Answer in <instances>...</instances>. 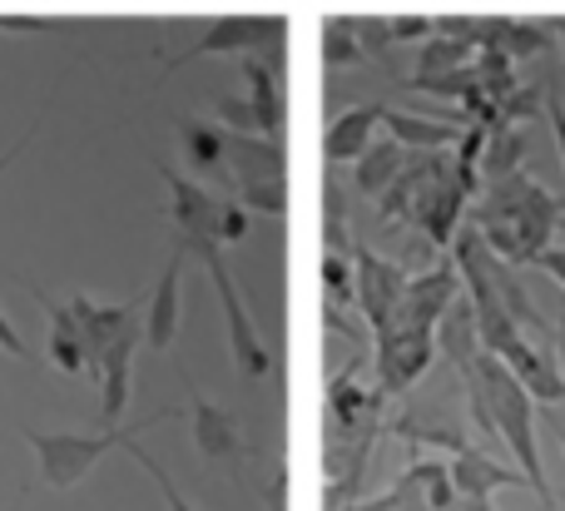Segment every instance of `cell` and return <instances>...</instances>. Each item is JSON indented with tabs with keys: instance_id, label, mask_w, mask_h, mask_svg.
I'll return each instance as SVG.
<instances>
[{
	"instance_id": "8fae6325",
	"label": "cell",
	"mask_w": 565,
	"mask_h": 511,
	"mask_svg": "<svg viewBox=\"0 0 565 511\" xmlns=\"http://www.w3.org/2000/svg\"><path fill=\"white\" fill-rule=\"evenodd\" d=\"M457 502V487H451L447 462H412L397 482L382 497H367V502H352L348 511H447Z\"/></svg>"
},
{
	"instance_id": "44dd1931",
	"label": "cell",
	"mask_w": 565,
	"mask_h": 511,
	"mask_svg": "<svg viewBox=\"0 0 565 511\" xmlns=\"http://www.w3.org/2000/svg\"><path fill=\"white\" fill-rule=\"evenodd\" d=\"M179 149L194 174H228V129L204 119H179Z\"/></svg>"
},
{
	"instance_id": "8992f818",
	"label": "cell",
	"mask_w": 565,
	"mask_h": 511,
	"mask_svg": "<svg viewBox=\"0 0 565 511\" xmlns=\"http://www.w3.org/2000/svg\"><path fill=\"white\" fill-rule=\"evenodd\" d=\"M437 363V333L431 328H382L372 333V387L387 403L407 397Z\"/></svg>"
},
{
	"instance_id": "83f0119b",
	"label": "cell",
	"mask_w": 565,
	"mask_h": 511,
	"mask_svg": "<svg viewBox=\"0 0 565 511\" xmlns=\"http://www.w3.org/2000/svg\"><path fill=\"white\" fill-rule=\"evenodd\" d=\"M447 511H497V502L491 497H457Z\"/></svg>"
},
{
	"instance_id": "d4e9b609",
	"label": "cell",
	"mask_w": 565,
	"mask_h": 511,
	"mask_svg": "<svg viewBox=\"0 0 565 511\" xmlns=\"http://www.w3.org/2000/svg\"><path fill=\"white\" fill-rule=\"evenodd\" d=\"M536 268L546 278H556V284L565 288V244H551V248H541L536 254Z\"/></svg>"
},
{
	"instance_id": "4316f807",
	"label": "cell",
	"mask_w": 565,
	"mask_h": 511,
	"mask_svg": "<svg viewBox=\"0 0 565 511\" xmlns=\"http://www.w3.org/2000/svg\"><path fill=\"white\" fill-rule=\"evenodd\" d=\"M30 139H35V129H25V135H20V139H15V145H10V149H6V155H0V174H6V169H10V164H15V159H20V155H25V149H30Z\"/></svg>"
},
{
	"instance_id": "3957f363",
	"label": "cell",
	"mask_w": 565,
	"mask_h": 511,
	"mask_svg": "<svg viewBox=\"0 0 565 511\" xmlns=\"http://www.w3.org/2000/svg\"><path fill=\"white\" fill-rule=\"evenodd\" d=\"M169 417H174V407L145 417V423L105 427V433H95V437H79V433H35V427H25V443H30V453H35L45 487H55V492H70V487L85 482V477L95 472V467L105 462L115 447H129L139 433H149L154 423H169Z\"/></svg>"
},
{
	"instance_id": "f1b7e54d",
	"label": "cell",
	"mask_w": 565,
	"mask_h": 511,
	"mask_svg": "<svg viewBox=\"0 0 565 511\" xmlns=\"http://www.w3.org/2000/svg\"><path fill=\"white\" fill-rule=\"evenodd\" d=\"M50 20H35V15H15V20H0V30H45Z\"/></svg>"
},
{
	"instance_id": "5b68a950",
	"label": "cell",
	"mask_w": 565,
	"mask_h": 511,
	"mask_svg": "<svg viewBox=\"0 0 565 511\" xmlns=\"http://www.w3.org/2000/svg\"><path fill=\"white\" fill-rule=\"evenodd\" d=\"M189 258H194V264L204 268V274H209V288L218 294V308H224V328H228V353H234V368H238L244 377H268V368H274V353H268L264 333H258L254 313H248L244 294H238L234 274H228L224 248H218V244H204V248H194Z\"/></svg>"
},
{
	"instance_id": "f546056e",
	"label": "cell",
	"mask_w": 565,
	"mask_h": 511,
	"mask_svg": "<svg viewBox=\"0 0 565 511\" xmlns=\"http://www.w3.org/2000/svg\"><path fill=\"white\" fill-rule=\"evenodd\" d=\"M551 348H556V363H561V373H565V328H561L556 338H551Z\"/></svg>"
},
{
	"instance_id": "30bf717a",
	"label": "cell",
	"mask_w": 565,
	"mask_h": 511,
	"mask_svg": "<svg viewBox=\"0 0 565 511\" xmlns=\"http://www.w3.org/2000/svg\"><path fill=\"white\" fill-rule=\"evenodd\" d=\"M352 288H358V308H362V318H367V328L382 333V328L392 323V313H397L402 294H407V268H397L392 258L352 244Z\"/></svg>"
},
{
	"instance_id": "5bb4252c",
	"label": "cell",
	"mask_w": 565,
	"mask_h": 511,
	"mask_svg": "<svg viewBox=\"0 0 565 511\" xmlns=\"http://www.w3.org/2000/svg\"><path fill=\"white\" fill-rule=\"evenodd\" d=\"M497 358L511 368V377H516V383L526 387V393L536 397V403L565 407V373H561L556 348H551V343H536V338L516 333Z\"/></svg>"
},
{
	"instance_id": "277c9868",
	"label": "cell",
	"mask_w": 565,
	"mask_h": 511,
	"mask_svg": "<svg viewBox=\"0 0 565 511\" xmlns=\"http://www.w3.org/2000/svg\"><path fill=\"white\" fill-rule=\"evenodd\" d=\"M228 179L238 189V204L248 214L282 219L288 214V174H282V149L268 135H234L228 129Z\"/></svg>"
},
{
	"instance_id": "4fadbf2b",
	"label": "cell",
	"mask_w": 565,
	"mask_h": 511,
	"mask_svg": "<svg viewBox=\"0 0 565 511\" xmlns=\"http://www.w3.org/2000/svg\"><path fill=\"white\" fill-rule=\"evenodd\" d=\"M461 294V274L451 258H441V264H431L427 274L407 278V294H402L397 313H392L387 328H431L437 333V318L451 308V298Z\"/></svg>"
},
{
	"instance_id": "e0dca14e",
	"label": "cell",
	"mask_w": 565,
	"mask_h": 511,
	"mask_svg": "<svg viewBox=\"0 0 565 511\" xmlns=\"http://www.w3.org/2000/svg\"><path fill=\"white\" fill-rule=\"evenodd\" d=\"M447 472H451V487H457V497H497L507 492V487H526V472L521 467H507V462H491L481 447H457V453L447 457Z\"/></svg>"
},
{
	"instance_id": "ffe728a7",
	"label": "cell",
	"mask_w": 565,
	"mask_h": 511,
	"mask_svg": "<svg viewBox=\"0 0 565 511\" xmlns=\"http://www.w3.org/2000/svg\"><path fill=\"white\" fill-rule=\"evenodd\" d=\"M402 164H407V145H397V139H372V145L352 159V184H358V194L382 199L392 179L402 174Z\"/></svg>"
},
{
	"instance_id": "7a4b0ae2",
	"label": "cell",
	"mask_w": 565,
	"mask_h": 511,
	"mask_svg": "<svg viewBox=\"0 0 565 511\" xmlns=\"http://www.w3.org/2000/svg\"><path fill=\"white\" fill-rule=\"evenodd\" d=\"M561 214H565L561 199L541 179H531L526 169H516L507 179H487V199L477 209V234L501 264L526 268L536 264L541 248H551Z\"/></svg>"
},
{
	"instance_id": "7402d4cb",
	"label": "cell",
	"mask_w": 565,
	"mask_h": 511,
	"mask_svg": "<svg viewBox=\"0 0 565 511\" xmlns=\"http://www.w3.org/2000/svg\"><path fill=\"white\" fill-rule=\"evenodd\" d=\"M382 125L392 129V139H397V145H412V149H447V145H457V139H461V129L427 125V119L402 115V109H387V105H382Z\"/></svg>"
},
{
	"instance_id": "d6986e66",
	"label": "cell",
	"mask_w": 565,
	"mask_h": 511,
	"mask_svg": "<svg viewBox=\"0 0 565 511\" xmlns=\"http://www.w3.org/2000/svg\"><path fill=\"white\" fill-rule=\"evenodd\" d=\"M481 353H487V348H481V333H477V318H471V304H467V294H457L447 313L437 318V358H447V363L461 373V368H471Z\"/></svg>"
},
{
	"instance_id": "484cf974",
	"label": "cell",
	"mask_w": 565,
	"mask_h": 511,
	"mask_svg": "<svg viewBox=\"0 0 565 511\" xmlns=\"http://www.w3.org/2000/svg\"><path fill=\"white\" fill-rule=\"evenodd\" d=\"M0 353H10V358H25V343H20L15 323H10V318H6V308H0Z\"/></svg>"
},
{
	"instance_id": "7c38bea8",
	"label": "cell",
	"mask_w": 565,
	"mask_h": 511,
	"mask_svg": "<svg viewBox=\"0 0 565 511\" xmlns=\"http://www.w3.org/2000/svg\"><path fill=\"white\" fill-rule=\"evenodd\" d=\"M189 417H194V447L204 462L224 467V472L244 477L248 462H254V453H248V437L244 427H238V417L228 413V407L209 403L204 393H194V403H189Z\"/></svg>"
},
{
	"instance_id": "cb8c5ba5",
	"label": "cell",
	"mask_w": 565,
	"mask_h": 511,
	"mask_svg": "<svg viewBox=\"0 0 565 511\" xmlns=\"http://www.w3.org/2000/svg\"><path fill=\"white\" fill-rule=\"evenodd\" d=\"M367 55V40H352V20L322 25V65H358Z\"/></svg>"
},
{
	"instance_id": "6da1fadb",
	"label": "cell",
	"mask_w": 565,
	"mask_h": 511,
	"mask_svg": "<svg viewBox=\"0 0 565 511\" xmlns=\"http://www.w3.org/2000/svg\"><path fill=\"white\" fill-rule=\"evenodd\" d=\"M461 387H467V407H471V423L481 433H497L501 443L511 447L516 467L526 472L531 492L546 511H556V492L546 482V462H541V447H536V397L511 377V368L501 363L497 353H481L471 368H461Z\"/></svg>"
},
{
	"instance_id": "2e32d148",
	"label": "cell",
	"mask_w": 565,
	"mask_h": 511,
	"mask_svg": "<svg viewBox=\"0 0 565 511\" xmlns=\"http://www.w3.org/2000/svg\"><path fill=\"white\" fill-rule=\"evenodd\" d=\"M70 313H75V333H79V343L89 348V363H95V373H99V353L145 313V298H129V304H95V298L75 294L70 298Z\"/></svg>"
},
{
	"instance_id": "ba28073f",
	"label": "cell",
	"mask_w": 565,
	"mask_h": 511,
	"mask_svg": "<svg viewBox=\"0 0 565 511\" xmlns=\"http://www.w3.org/2000/svg\"><path fill=\"white\" fill-rule=\"evenodd\" d=\"M159 179L169 184V219H174L179 244H184L189 254L204 244L224 248V199L209 194L199 179L179 174V169H169V164H159Z\"/></svg>"
},
{
	"instance_id": "9c48e42d",
	"label": "cell",
	"mask_w": 565,
	"mask_h": 511,
	"mask_svg": "<svg viewBox=\"0 0 565 511\" xmlns=\"http://www.w3.org/2000/svg\"><path fill=\"white\" fill-rule=\"evenodd\" d=\"M184 268H189V248L174 238V248H169L164 268H159L154 288H149V298H145V313H139L149 353H169L179 338V318H184Z\"/></svg>"
},
{
	"instance_id": "ac0fdd59",
	"label": "cell",
	"mask_w": 565,
	"mask_h": 511,
	"mask_svg": "<svg viewBox=\"0 0 565 511\" xmlns=\"http://www.w3.org/2000/svg\"><path fill=\"white\" fill-rule=\"evenodd\" d=\"M377 125H382V105H352L348 115H338L322 135V155L328 164H352L362 149L377 139Z\"/></svg>"
},
{
	"instance_id": "52a82bcc",
	"label": "cell",
	"mask_w": 565,
	"mask_h": 511,
	"mask_svg": "<svg viewBox=\"0 0 565 511\" xmlns=\"http://www.w3.org/2000/svg\"><path fill=\"white\" fill-rule=\"evenodd\" d=\"M282 35H288V20L282 15H224L189 50L164 60V75L194 65V60H209V55H282Z\"/></svg>"
},
{
	"instance_id": "9a60e30c",
	"label": "cell",
	"mask_w": 565,
	"mask_h": 511,
	"mask_svg": "<svg viewBox=\"0 0 565 511\" xmlns=\"http://www.w3.org/2000/svg\"><path fill=\"white\" fill-rule=\"evenodd\" d=\"M145 348V323H129L125 333L115 338V343L99 353V423L105 427H115L119 417H125V407H129V377H135V353Z\"/></svg>"
},
{
	"instance_id": "603a6c76",
	"label": "cell",
	"mask_w": 565,
	"mask_h": 511,
	"mask_svg": "<svg viewBox=\"0 0 565 511\" xmlns=\"http://www.w3.org/2000/svg\"><path fill=\"white\" fill-rule=\"evenodd\" d=\"M521 149H526V139H521V129L511 125H491L487 145H481V174L487 179H507L521 169Z\"/></svg>"
}]
</instances>
